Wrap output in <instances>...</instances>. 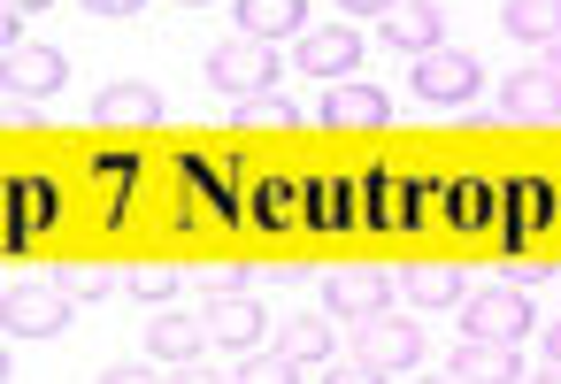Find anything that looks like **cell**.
Listing matches in <instances>:
<instances>
[{"label": "cell", "instance_id": "e0dca14e", "mask_svg": "<svg viewBox=\"0 0 561 384\" xmlns=\"http://www.w3.org/2000/svg\"><path fill=\"white\" fill-rule=\"evenodd\" d=\"M208 323H216V346H224V353H254V346H262V330H270V315H262L247 292H239V300H216V307H208Z\"/></svg>", "mask_w": 561, "mask_h": 384}, {"label": "cell", "instance_id": "83f0119b", "mask_svg": "<svg viewBox=\"0 0 561 384\" xmlns=\"http://www.w3.org/2000/svg\"><path fill=\"white\" fill-rule=\"evenodd\" d=\"M85 9H93V16H139L147 0H85Z\"/></svg>", "mask_w": 561, "mask_h": 384}, {"label": "cell", "instance_id": "2e32d148", "mask_svg": "<svg viewBox=\"0 0 561 384\" xmlns=\"http://www.w3.org/2000/svg\"><path fill=\"white\" fill-rule=\"evenodd\" d=\"M500 24H507V39H523V47H553L561 39V0H500Z\"/></svg>", "mask_w": 561, "mask_h": 384}, {"label": "cell", "instance_id": "7402d4cb", "mask_svg": "<svg viewBox=\"0 0 561 384\" xmlns=\"http://www.w3.org/2000/svg\"><path fill=\"white\" fill-rule=\"evenodd\" d=\"M239 124H270V131H293V124H300V108H293L285 93H254V101H239Z\"/></svg>", "mask_w": 561, "mask_h": 384}, {"label": "cell", "instance_id": "e575fe53", "mask_svg": "<svg viewBox=\"0 0 561 384\" xmlns=\"http://www.w3.org/2000/svg\"><path fill=\"white\" fill-rule=\"evenodd\" d=\"M530 384H561V369H546V376H530Z\"/></svg>", "mask_w": 561, "mask_h": 384}, {"label": "cell", "instance_id": "9a60e30c", "mask_svg": "<svg viewBox=\"0 0 561 384\" xmlns=\"http://www.w3.org/2000/svg\"><path fill=\"white\" fill-rule=\"evenodd\" d=\"M239 32L247 39H308L316 24H308V0H239Z\"/></svg>", "mask_w": 561, "mask_h": 384}, {"label": "cell", "instance_id": "4dcf8cb0", "mask_svg": "<svg viewBox=\"0 0 561 384\" xmlns=\"http://www.w3.org/2000/svg\"><path fill=\"white\" fill-rule=\"evenodd\" d=\"M538 70H553V78H561V39H553V47L538 55Z\"/></svg>", "mask_w": 561, "mask_h": 384}, {"label": "cell", "instance_id": "4316f807", "mask_svg": "<svg viewBox=\"0 0 561 384\" xmlns=\"http://www.w3.org/2000/svg\"><path fill=\"white\" fill-rule=\"evenodd\" d=\"M101 384H162V376L139 369V361H116V369H101Z\"/></svg>", "mask_w": 561, "mask_h": 384}, {"label": "cell", "instance_id": "30bf717a", "mask_svg": "<svg viewBox=\"0 0 561 384\" xmlns=\"http://www.w3.org/2000/svg\"><path fill=\"white\" fill-rule=\"evenodd\" d=\"M93 124L101 131H139V124H162V93L139 85V78H116L93 93Z\"/></svg>", "mask_w": 561, "mask_h": 384}, {"label": "cell", "instance_id": "f1b7e54d", "mask_svg": "<svg viewBox=\"0 0 561 384\" xmlns=\"http://www.w3.org/2000/svg\"><path fill=\"white\" fill-rule=\"evenodd\" d=\"M162 384H239V376H208V369H193V361H185V369H178V376H162Z\"/></svg>", "mask_w": 561, "mask_h": 384}, {"label": "cell", "instance_id": "d6986e66", "mask_svg": "<svg viewBox=\"0 0 561 384\" xmlns=\"http://www.w3.org/2000/svg\"><path fill=\"white\" fill-rule=\"evenodd\" d=\"M400 284H408V300H415V307H461V300H469L461 269H446V261H423V269H408Z\"/></svg>", "mask_w": 561, "mask_h": 384}, {"label": "cell", "instance_id": "277c9868", "mask_svg": "<svg viewBox=\"0 0 561 384\" xmlns=\"http://www.w3.org/2000/svg\"><path fill=\"white\" fill-rule=\"evenodd\" d=\"M415 101H431V108H469L477 101V85H484V70H477V55L469 47H431V55H415Z\"/></svg>", "mask_w": 561, "mask_h": 384}, {"label": "cell", "instance_id": "3957f363", "mask_svg": "<svg viewBox=\"0 0 561 384\" xmlns=\"http://www.w3.org/2000/svg\"><path fill=\"white\" fill-rule=\"evenodd\" d=\"M461 338H492V346H523L530 338V292L523 284H484L461 300Z\"/></svg>", "mask_w": 561, "mask_h": 384}, {"label": "cell", "instance_id": "ffe728a7", "mask_svg": "<svg viewBox=\"0 0 561 384\" xmlns=\"http://www.w3.org/2000/svg\"><path fill=\"white\" fill-rule=\"evenodd\" d=\"M300 376H308V369H300L285 346H254V353L239 361V384H300Z\"/></svg>", "mask_w": 561, "mask_h": 384}, {"label": "cell", "instance_id": "836d02e7", "mask_svg": "<svg viewBox=\"0 0 561 384\" xmlns=\"http://www.w3.org/2000/svg\"><path fill=\"white\" fill-rule=\"evenodd\" d=\"M415 384H461V376H454V369H446V376H415Z\"/></svg>", "mask_w": 561, "mask_h": 384}, {"label": "cell", "instance_id": "8fae6325", "mask_svg": "<svg viewBox=\"0 0 561 384\" xmlns=\"http://www.w3.org/2000/svg\"><path fill=\"white\" fill-rule=\"evenodd\" d=\"M500 116L507 124H561V78L553 70H515L500 85Z\"/></svg>", "mask_w": 561, "mask_h": 384}, {"label": "cell", "instance_id": "9c48e42d", "mask_svg": "<svg viewBox=\"0 0 561 384\" xmlns=\"http://www.w3.org/2000/svg\"><path fill=\"white\" fill-rule=\"evenodd\" d=\"M323 307L369 323V315L392 307V277H385V269H331V277H323Z\"/></svg>", "mask_w": 561, "mask_h": 384}, {"label": "cell", "instance_id": "cb8c5ba5", "mask_svg": "<svg viewBox=\"0 0 561 384\" xmlns=\"http://www.w3.org/2000/svg\"><path fill=\"white\" fill-rule=\"evenodd\" d=\"M201 284H208V300H239L247 292V261H208Z\"/></svg>", "mask_w": 561, "mask_h": 384}, {"label": "cell", "instance_id": "7c38bea8", "mask_svg": "<svg viewBox=\"0 0 561 384\" xmlns=\"http://www.w3.org/2000/svg\"><path fill=\"white\" fill-rule=\"evenodd\" d=\"M0 70H9V93H16V101H55V93L70 85V55H62V47H24V55L0 62Z\"/></svg>", "mask_w": 561, "mask_h": 384}, {"label": "cell", "instance_id": "52a82bcc", "mask_svg": "<svg viewBox=\"0 0 561 384\" xmlns=\"http://www.w3.org/2000/svg\"><path fill=\"white\" fill-rule=\"evenodd\" d=\"M354 361H377V369H415L423 361V330L408 323V315H369V323H354Z\"/></svg>", "mask_w": 561, "mask_h": 384}, {"label": "cell", "instance_id": "ba28073f", "mask_svg": "<svg viewBox=\"0 0 561 384\" xmlns=\"http://www.w3.org/2000/svg\"><path fill=\"white\" fill-rule=\"evenodd\" d=\"M300 70L308 78H323V85H339L346 70H362V32L339 16V24H316L308 39H300Z\"/></svg>", "mask_w": 561, "mask_h": 384}, {"label": "cell", "instance_id": "1f68e13d", "mask_svg": "<svg viewBox=\"0 0 561 384\" xmlns=\"http://www.w3.org/2000/svg\"><path fill=\"white\" fill-rule=\"evenodd\" d=\"M546 361H553V369H561V323H553V330H546Z\"/></svg>", "mask_w": 561, "mask_h": 384}, {"label": "cell", "instance_id": "f546056e", "mask_svg": "<svg viewBox=\"0 0 561 384\" xmlns=\"http://www.w3.org/2000/svg\"><path fill=\"white\" fill-rule=\"evenodd\" d=\"M346 16H385V9H400V0H339Z\"/></svg>", "mask_w": 561, "mask_h": 384}, {"label": "cell", "instance_id": "44dd1931", "mask_svg": "<svg viewBox=\"0 0 561 384\" xmlns=\"http://www.w3.org/2000/svg\"><path fill=\"white\" fill-rule=\"evenodd\" d=\"M124 292H139V300L170 307V292H178V269H170V261H139V269H124Z\"/></svg>", "mask_w": 561, "mask_h": 384}, {"label": "cell", "instance_id": "ac0fdd59", "mask_svg": "<svg viewBox=\"0 0 561 384\" xmlns=\"http://www.w3.org/2000/svg\"><path fill=\"white\" fill-rule=\"evenodd\" d=\"M277 346H285V353H293L300 369H323V361L339 353V323H331V315H285Z\"/></svg>", "mask_w": 561, "mask_h": 384}, {"label": "cell", "instance_id": "7a4b0ae2", "mask_svg": "<svg viewBox=\"0 0 561 384\" xmlns=\"http://www.w3.org/2000/svg\"><path fill=\"white\" fill-rule=\"evenodd\" d=\"M208 85L224 93V101H254V93H270L277 85V47L270 39H247V32H231L224 47H208Z\"/></svg>", "mask_w": 561, "mask_h": 384}, {"label": "cell", "instance_id": "d590c367", "mask_svg": "<svg viewBox=\"0 0 561 384\" xmlns=\"http://www.w3.org/2000/svg\"><path fill=\"white\" fill-rule=\"evenodd\" d=\"M185 9H208V0H185Z\"/></svg>", "mask_w": 561, "mask_h": 384}, {"label": "cell", "instance_id": "5bb4252c", "mask_svg": "<svg viewBox=\"0 0 561 384\" xmlns=\"http://www.w3.org/2000/svg\"><path fill=\"white\" fill-rule=\"evenodd\" d=\"M446 369H454L461 384H523V353H515V346H492V338H461Z\"/></svg>", "mask_w": 561, "mask_h": 384}, {"label": "cell", "instance_id": "8992f818", "mask_svg": "<svg viewBox=\"0 0 561 384\" xmlns=\"http://www.w3.org/2000/svg\"><path fill=\"white\" fill-rule=\"evenodd\" d=\"M331 131H385L392 124V93L385 85H362V78H339L323 85V108H316Z\"/></svg>", "mask_w": 561, "mask_h": 384}, {"label": "cell", "instance_id": "d6a6232c", "mask_svg": "<svg viewBox=\"0 0 561 384\" xmlns=\"http://www.w3.org/2000/svg\"><path fill=\"white\" fill-rule=\"evenodd\" d=\"M9 9H16V16H39V9H55V0H9Z\"/></svg>", "mask_w": 561, "mask_h": 384}, {"label": "cell", "instance_id": "484cf974", "mask_svg": "<svg viewBox=\"0 0 561 384\" xmlns=\"http://www.w3.org/2000/svg\"><path fill=\"white\" fill-rule=\"evenodd\" d=\"M323 384H392V369H377V361H346V369H331Z\"/></svg>", "mask_w": 561, "mask_h": 384}, {"label": "cell", "instance_id": "5b68a950", "mask_svg": "<svg viewBox=\"0 0 561 384\" xmlns=\"http://www.w3.org/2000/svg\"><path fill=\"white\" fill-rule=\"evenodd\" d=\"M208 346H216L208 307H201V315H193V307H162V315H147V353H154V361L185 369V361H201Z\"/></svg>", "mask_w": 561, "mask_h": 384}, {"label": "cell", "instance_id": "d4e9b609", "mask_svg": "<svg viewBox=\"0 0 561 384\" xmlns=\"http://www.w3.org/2000/svg\"><path fill=\"white\" fill-rule=\"evenodd\" d=\"M546 277H553V261H538V254H515L507 261V284H523V292H538Z\"/></svg>", "mask_w": 561, "mask_h": 384}, {"label": "cell", "instance_id": "4fadbf2b", "mask_svg": "<svg viewBox=\"0 0 561 384\" xmlns=\"http://www.w3.org/2000/svg\"><path fill=\"white\" fill-rule=\"evenodd\" d=\"M377 24H385V39H392L400 55H431V47H446V9H431V0H400V9H385Z\"/></svg>", "mask_w": 561, "mask_h": 384}, {"label": "cell", "instance_id": "603a6c76", "mask_svg": "<svg viewBox=\"0 0 561 384\" xmlns=\"http://www.w3.org/2000/svg\"><path fill=\"white\" fill-rule=\"evenodd\" d=\"M116 284H124V277H108L101 261H70V269H62V292H70V300H108Z\"/></svg>", "mask_w": 561, "mask_h": 384}, {"label": "cell", "instance_id": "6da1fadb", "mask_svg": "<svg viewBox=\"0 0 561 384\" xmlns=\"http://www.w3.org/2000/svg\"><path fill=\"white\" fill-rule=\"evenodd\" d=\"M78 315V300L62 292V277H16L9 300H0V323H9V338H62Z\"/></svg>", "mask_w": 561, "mask_h": 384}]
</instances>
